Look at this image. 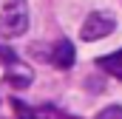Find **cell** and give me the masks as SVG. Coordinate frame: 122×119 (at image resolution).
<instances>
[{"label":"cell","instance_id":"cell-1","mask_svg":"<svg viewBox=\"0 0 122 119\" xmlns=\"http://www.w3.org/2000/svg\"><path fill=\"white\" fill-rule=\"evenodd\" d=\"M29 29V6L26 0H6L0 11V31L6 37H23Z\"/></svg>","mask_w":122,"mask_h":119},{"label":"cell","instance_id":"cell-2","mask_svg":"<svg viewBox=\"0 0 122 119\" xmlns=\"http://www.w3.org/2000/svg\"><path fill=\"white\" fill-rule=\"evenodd\" d=\"M114 29H117V17H114L111 11H91V14L85 17V23H82L80 37H82L85 43H94V40L111 37Z\"/></svg>","mask_w":122,"mask_h":119},{"label":"cell","instance_id":"cell-3","mask_svg":"<svg viewBox=\"0 0 122 119\" xmlns=\"http://www.w3.org/2000/svg\"><path fill=\"white\" fill-rule=\"evenodd\" d=\"M11 102H14L17 119H51L54 116V108H29L23 99H11Z\"/></svg>","mask_w":122,"mask_h":119},{"label":"cell","instance_id":"cell-4","mask_svg":"<svg viewBox=\"0 0 122 119\" xmlns=\"http://www.w3.org/2000/svg\"><path fill=\"white\" fill-rule=\"evenodd\" d=\"M51 62H54L57 68H71V65H74V45H71L68 40H60V43L54 45Z\"/></svg>","mask_w":122,"mask_h":119},{"label":"cell","instance_id":"cell-5","mask_svg":"<svg viewBox=\"0 0 122 119\" xmlns=\"http://www.w3.org/2000/svg\"><path fill=\"white\" fill-rule=\"evenodd\" d=\"M97 65H99V71H105V74L122 79V48H119V51H114V54H108V57H99V60H97Z\"/></svg>","mask_w":122,"mask_h":119},{"label":"cell","instance_id":"cell-6","mask_svg":"<svg viewBox=\"0 0 122 119\" xmlns=\"http://www.w3.org/2000/svg\"><path fill=\"white\" fill-rule=\"evenodd\" d=\"M97 119H122V105H108V108H102Z\"/></svg>","mask_w":122,"mask_h":119}]
</instances>
